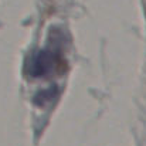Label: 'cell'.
<instances>
[{"label": "cell", "mask_w": 146, "mask_h": 146, "mask_svg": "<svg viewBox=\"0 0 146 146\" xmlns=\"http://www.w3.org/2000/svg\"><path fill=\"white\" fill-rule=\"evenodd\" d=\"M60 62H61L60 55L57 52L50 51V50H41L33 57V60L29 65V72H30V75L38 77V78L47 77L58 70Z\"/></svg>", "instance_id": "1"}]
</instances>
